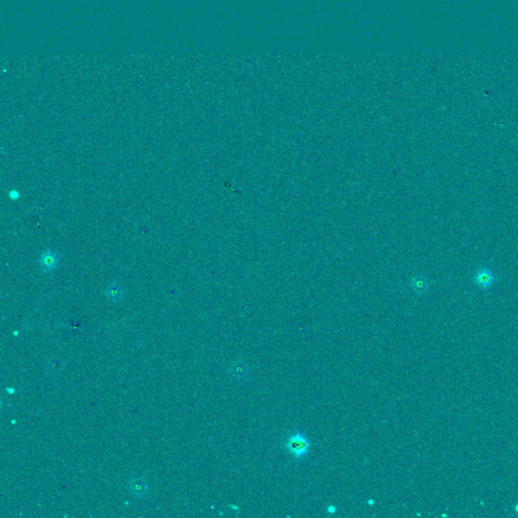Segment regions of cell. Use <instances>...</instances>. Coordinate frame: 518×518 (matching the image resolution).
<instances>
[{"mask_svg": "<svg viewBox=\"0 0 518 518\" xmlns=\"http://www.w3.org/2000/svg\"><path fill=\"white\" fill-rule=\"evenodd\" d=\"M283 446L294 458L303 460L308 456L311 449V441L305 434L296 431L287 435L283 442Z\"/></svg>", "mask_w": 518, "mask_h": 518, "instance_id": "6da1fadb", "label": "cell"}, {"mask_svg": "<svg viewBox=\"0 0 518 518\" xmlns=\"http://www.w3.org/2000/svg\"><path fill=\"white\" fill-rule=\"evenodd\" d=\"M38 262L44 273H53L60 264V255L55 250L49 248L40 254Z\"/></svg>", "mask_w": 518, "mask_h": 518, "instance_id": "7a4b0ae2", "label": "cell"}, {"mask_svg": "<svg viewBox=\"0 0 518 518\" xmlns=\"http://www.w3.org/2000/svg\"><path fill=\"white\" fill-rule=\"evenodd\" d=\"M474 282L482 289L487 290L494 285L496 282V277L488 266H480L475 272Z\"/></svg>", "mask_w": 518, "mask_h": 518, "instance_id": "3957f363", "label": "cell"}, {"mask_svg": "<svg viewBox=\"0 0 518 518\" xmlns=\"http://www.w3.org/2000/svg\"><path fill=\"white\" fill-rule=\"evenodd\" d=\"M104 294H105L106 298L108 300H110L111 302H118L124 297L125 290H124V287L122 286L121 283H118V282H111L106 285Z\"/></svg>", "mask_w": 518, "mask_h": 518, "instance_id": "277c9868", "label": "cell"}, {"mask_svg": "<svg viewBox=\"0 0 518 518\" xmlns=\"http://www.w3.org/2000/svg\"><path fill=\"white\" fill-rule=\"evenodd\" d=\"M130 490L136 497H142L148 490L147 482L143 478H136L130 483Z\"/></svg>", "mask_w": 518, "mask_h": 518, "instance_id": "5b68a950", "label": "cell"}, {"mask_svg": "<svg viewBox=\"0 0 518 518\" xmlns=\"http://www.w3.org/2000/svg\"><path fill=\"white\" fill-rule=\"evenodd\" d=\"M231 374L237 379L244 378L248 374V368H247L246 364H244L242 362H237L235 364H233L231 367Z\"/></svg>", "mask_w": 518, "mask_h": 518, "instance_id": "8992f818", "label": "cell"}, {"mask_svg": "<svg viewBox=\"0 0 518 518\" xmlns=\"http://www.w3.org/2000/svg\"><path fill=\"white\" fill-rule=\"evenodd\" d=\"M428 285L429 283L427 280L422 279V278H418V279H415L413 281V288L418 292V294H421L424 292L427 288H428Z\"/></svg>", "mask_w": 518, "mask_h": 518, "instance_id": "52a82bcc", "label": "cell"}, {"mask_svg": "<svg viewBox=\"0 0 518 518\" xmlns=\"http://www.w3.org/2000/svg\"><path fill=\"white\" fill-rule=\"evenodd\" d=\"M9 196H10V198H11V199H17V198H18V196H19L18 191H17V190H15V189L11 190V191L9 192Z\"/></svg>", "mask_w": 518, "mask_h": 518, "instance_id": "ba28073f", "label": "cell"}, {"mask_svg": "<svg viewBox=\"0 0 518 518\" xmlns=\"http://www.w3.org/2000/svg\"><path fill=\"white\" fill-rule=\"evenodd\" d=\"M515 511H516V513H518V504L515 506Z\"/></svg>", "mask_w": 518, "mask_h": 518, "instance_id": "9c48e42d", "label": "cell"}]
</instances>
